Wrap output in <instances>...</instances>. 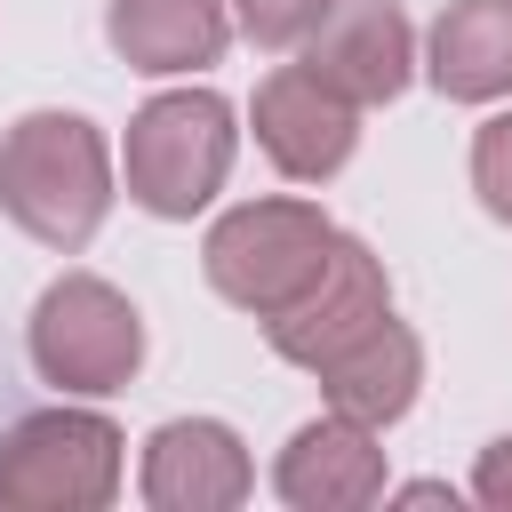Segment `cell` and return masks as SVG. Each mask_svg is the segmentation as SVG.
Wrapping results in <instances>:
<instances>
[{
	"instance_id": "cell-1",
	"label": "cell",
	"mask_w": 512,
	"mask_h": 512,
	"mask_svg": "<svg viewBox=\"0 0 512 512\" xmlns=\"http://www.w3.org/2000/svg\"><path fill=\"white\" fill-rule=\"evenodd\" d=\"M0 208L56 256H80L112 208V152L80 112H24L0 128Z\"/></svg>"
},
{
	"instance_id": "cell-2",
	"label": "cell",
	"mask_w": 512,
	"mask_h": 512,
	"mask_svg": "<svg viewBox=\"0 0 512 512\" xmlns=\"http://www.w3.org/2000/svg\"><path fill=\"white\" fill-rule=\"evenodd\" d=\"M336 224L312 208V200H240L232 216L208 224L200 240V264H208V288L256 320L288 312L336 256Z\"/></svg>"
},
{
	"instance_id": "cell-3",
	"label": "cell",
	"mask_w": 512,
	"mask_h": 512,
	"mask_svg": "<svg viewBox=\"0 0 512 512\" xmlns=\"http://www.w3.org/2000/svg\"><path fill=\"white\" fill-rule=\"evenodd\" d=\"M232 176V104L208 88H168L128 120V200L144 216H200Z\"/></svg>"
},
{
	"instance_id": "cell-4",
	"label": "cell",
	"mask_w": 512,
	"mask_h": 512,
	"mask_svg": "<svg viewBox=\"0 0 512 512\" xmlns=\"http://www.w3.org/2000/svg\"><path fill=\"white\" fill-rule=\"evenodd\" d=\"M120 488V424L96 408H32L0 432L8 512H96Z\"/></svg>"
},
{
	"instance_id": "cell-5",
	"label": "cell",
	"mask_w": 512,
	"mask_h": 512,
	"mask_svg": "<svg viewBox=\"0 0 512 512\" xmlns=\"http://www.w3.org/2000/svg\"><path fill=\"white\" fill-rule=\"evenodd\" d=\"M32 368L56 384V392H120L136 368H144V320L136 304L96 280V272H64L40 288L32 304Z\"/></svg>"
},
{
	"instance_id": "cell-6",
	"label": "cell",
	"mask_w": 512,
	"mask_h": 512,
	"mask_svg": "<svg viewBox=\"0 0 512 512\" xmlns=\"http://www.w3.org/2000/svg\"><path fill=\"white\" fill-rule=\"evenodd\" d=\"M256 144L280 176L328 184L360 144V104L336 96L312 64H280V72L256 80Z\"/></svg>"
},
{
	"instance_id": "cell-7",
	"label": "cell",
	"mask_w": 512,
	"mask_h": 512,
	"mask_svg": "<svg viewBox=\"0 0 512 512\" xmlns=\"http://www.w3.org/2000/svg\"><path fill=\"white\" fill-rule=\"evenodd\" d=\"M384 312H392V280H384V264H376L360 240H336L328 272H320L288 312L264 320V344H272L280 360H296V368H320V360H336L352 336H368Z\"/></svg>"
},
{
	"instance_id": "cell-8",
	"label": "cell",
	"mask_w": 512,
	"mask_h": 512,
	"mask_svg": "<svg viewBox=\"0 0 512 512\" xmlns=\"http://www.w3.org/2000/svg\"><path fill=\"white\" fill-rule=\"evenodd\" d=\"M304 64H312L336 96H352L360 112H368V104H392V96L408 88V72H416L408 8H400V0H336V8L312 24Z\"/></svg>"
},
{
	"instance_id": "cell-9",
	"label": "cell",
	"mask_w": 512,
	"mask_h": 512,
	"mask_svg": "<svg viewBox=\"0 0 512 512\" xmlns=\"http://www.w3.org/2000/svg\"><path fill=\"white\" fill-rule=\"evenodd\" d=\"M248 496V448L216 416H168L144 440V504L152 512H232Z\"/></svg>"
},
{
	"instance_id": "cell-10",
	"label": "cell",
	"mask_w": 512,
	"mask_h": 512,
	"mask_svg": "<svg viewBox=\"0 0 512 512\" xmlns=\"http://www.w3.org/2000/svg\"><path fill=\"white\" fill-rule=\"evenodd\" d=\"M272 488L296 504V512H360L384 496V448H376V424H352V416H312L280 464H272Z\"/></svg>"
},
{
	"instance_id": "cell-11",
	"label": "cell",
	"mask_w": 512,
	"mask_h": 512,
	"mask_svg": "<svg viewBox=\"0 0 512 512\" xmlns=\"http://www.w3.org/2000/svg\"><path fill=\"white\" fill-rule=\"evenodd\" d=\"M320 376V392H328V408L336 416H352V424H400L408 408H416V384H424V344H416V328L400 320V312H384L368 336H352L336 360H320L312 368Z\"/></svg>"
},
{
	"instance_id": "cell-12",
	"label": "cell",
	"mask_w": 512,
	"mask_h": 512,
	"mask_svg": "<svg viewBox=\"0 0 512 512\" xmlns=\"http://www.w3.org/2000/svg\"><path fill=\"white\" fill-rule=\"evenodd\" d=\"M104 40L128 72H200L224 56V0H104Z\"/></svg>"
},
{
	"instance_id": "cell-13",
	"label": "cell",
	"mask_w": 512,
	"mask_h": 512,
	"mask_svg": "<svg viewBox=\"0 0 512 512\" xmlns=\"http://www.w3.org/2000/svg\"><path fill=\"white\" fill-rule=\"evenodd\" d=\"M424 72L456 104L512 96V0H448L424 40Z\"/></svg>"
},
{
	"instance_id": "cell-14",
	"label": "cell",
	"mask_w": 512,
	"mask_h": 512,
	"mask_svg": "<svg viewBox=\"0 0 512 512\" xmlns=\"http://www.w3.org/2000/svg\"><path fill=\"white\" fill-rule=\"evenodd\" d=\"M224 8H232V24H240L256 48H304L312 24H320L336 0H224Z\"/></svg>"
},
{
	"instance_id": "cell-15",
	"label": "cell",
	"mask_w": 512,
	"mask_h": 512,
	"mask_svg": "<svg viewBox=\"0 0 512 512\" xmlns=\"http://www.w3.org/2000/svg\"><path fill=\"white\" fill-rule=\"evenodd\" d=\"M472 192L496 224H512V112H496L480 136H472Z\"/></svg>"
},
{
	"instance_id": "cell-16",
	"label": "cell",
	"mask_w": 512,
	"mask_h": 512,
	"mask_svg": "<svg viewBox=\"0 0 512 512\" xmlns=\"http://www.w3.org/2000/svg\"><path fill=\"white\" fill-rule=\"evenodd\" d=\"M472 496L496 504V512H512V432L480 448V464H472Z\"/></svg>"
},
{
	"instance_id": "cell-17",
	"label": "cell",
	"mask_w": 512,
	"mask_h": 512,
	"mask_svg": "<svg viewBox=\"0 0 512 512\" xmlns=\"http://www.w3.org/2000/svg\"><path fill=\"white\" fill-rule=\"evenodd\" d=\"M400 504H456V488H448V480H408Z\"/></svg>"
}]
</instances>
